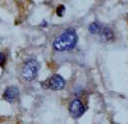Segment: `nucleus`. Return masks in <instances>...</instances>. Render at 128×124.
<instances>
[{
	"label": "nucleus",
	"instance_id": "1",
	"mask_svg": "<svg viewBox=\"0 0 128 124\" xmlns=\"http://www.w3.org/2000/svg\"><path fill=\"white\" fill-rule=\"evenodd\" d=\"M78 41L77 34L73 28L63 31L53 42V48L57 51H68L73 49Z\"/></svg>",
	"mask_w": 128,
	"mask_h": 124
},
{
	"label": "nucleus",
	"instance_id": "2",
	"mask_svg": "<svg viewBox=\"0 0 128 124\" xmlns=\"http://www.w3.org/2000/svg\"><path fill=\"white\" fill-rule=\"evenodd\" d=\"M39 68L40 65L35 59H27L22 67V72H21L22 77L24 78V80L28 82L35 80L38 75Z\"/></svg>",
	"mask_w": 128,
	"mask_h": 124
},
{
	"label": "nucleus",
	"instance_id": "3",
	"mask_svg": "<svg viewBox=\"0 0 128 124\" xmlns=\"http://www.w3.org/2000/svg\"><path fill=\"white\" fill-rule=\"evenodd\" d=\"M85 111H86V108L80 99H74L69 105V113L73 118L81 117Z\"/></svg>",
	"mask_w": 128,
	"mask_h": 124
},
{
	"label": "nucleus",
	"instance_id": "4",
	"mask_svg": "<svg viewBox=\"0 0 128 124\" xmlns=\"http://www.w3.org/2000/svg\"><path fill=\"white\" fill-rule=\"evenodd\" d=\"M44 83L47 84V88H50L52 90H62L65 87V80L58 74L53 75L49 79H47Z\"/></svg>",
	"mask_w": 128,
	"mask_h": 124
},
{
	"label": "nucleus",
	"instance_id": "5",
	"mask_svg": "<svg viewBox=\"0 0 128 124\" xmlns=\"http://www.w3.org/2000/svg\"><path fill=\"white\" fill-rule=\"evenodd\" d=\"M19 95V90L17 87L14 86H10L8 88H6V90L3 93V99L9 103H13L15 101V99H17Z\"/></svg>",
	"mask_w": 128,
	"mask_h": 124
},
{
	"label": "nucleus",
	"instance_id": "6",
	"mask_svg": "<svg viewBox=\"0 0 128 124\" xmlns=\"http://www.w3.org/2000/svg\"><path fill=\"white\" fill-rule=\"evenodd\" d=\"M99 35L105 41H111V40L114 39V33H113V31L110 27H102L101 30H100Z\"/></svg>",
	"mask_w": 128,
	"mask_h": 124
},
{
	"label": "nucleus",
	"instance_id": "7",
	"mask_svg": "<svg viewBox=\"0 0 128 124\" xmlns=\"http://www.w3.org/2000/svg\"><path fill=\"white\" fill-rule=\"evenodd\" d=\"M102 26L98 23V22H93L89 25L88 27V30L91 34H99L100 33V30H101Z\"/></svg>",
	"mask_w": 128,
	"mask_h": 124
},
{
	"label": "nucleus",
	"instance_id": "8",
	"mask_svg": "<svg viewBox=\"0 0 128 124\" xmlns=\"http://www.w3.org/2000/svg\"><path fill=\"white\" fill-rule=\"evenodd\" d=\"M64 12H65V7H64L63 5L58 6V8H57V10H56L57 15H58V16H62V15L64 14Z\"/></svg>",
	"mask_w": 128,
	"mask_h": 124
},
{
	"label": "nucleus",
	"instance_id": "9",
	"mask_svg": "<svg viewBox=\"0 0 128 124\" xmlns=\"http://www.w3.org/2000/svg\"><path fill=\"white\" fill-rule=\"evenodd\" d=\"M5 63H6V56L4 53L0 52V66L3 67L5 65Z\"/></svg>",
	"mask_w": 128,
	"mask_h": 124
}]
</instances>
